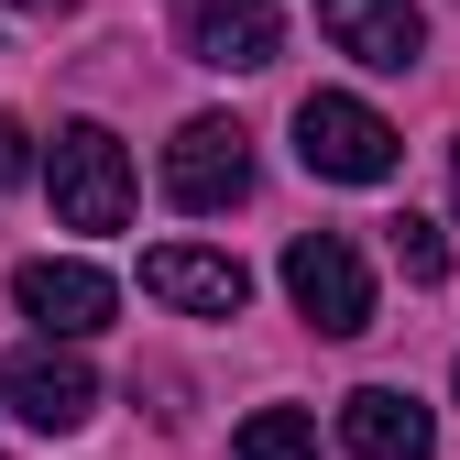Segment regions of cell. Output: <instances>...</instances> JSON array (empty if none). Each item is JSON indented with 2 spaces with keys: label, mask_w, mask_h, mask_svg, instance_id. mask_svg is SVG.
<instances>
[{
  "label": "cell",
  "mask_w": 460,
  "mask_h": 460,
  "mask_svg": "<svg viewBox=\"0 0 460 460\" xmlns=\"http://www.w3.org/2000/svg\"><path fill=\"white\" fill-rule=\"evenodd\" d=\"M296 164H307V176H329V187H384L394 164H406V132H394L384 110L318 88V99H296Z\"/></svg>",
  "instance_id": "1"
},
{
  "label": "cell",
  "mask_w": 460,
  "mask_h": 460,
  "mask_svg": "<svg viewBox=\"0 0 460 460\" xmlns=\"http://www.w3.org/2000/svg\"><path fill=\"white\" fill-rule=\"evenodd\" d=\"M285 296H296V318L318 340H362L373 329V274H362V252L340 230H296L285 242Z\"/></svg>",
  "instance_id": "2"
},
{
  "label": "cell",
  "mask_w": 460,
  "mask_h": 460,
  "mask_svg": "<svg viewBox=\"0 0 460 460\" xmlns=\"http://www.w3.org/2000/svg\"><path fill=\"white\" fill-rule=\"evenodd\" d=\"M44 187H55V219H66V230H121V219H132V154H121V132L66 121V132H55Z\"/></svg>",
  "instance_id": "3"
},
{
  "label": "cell",
  "mask_w": 460,
  "mask_h": 460,
  "mask_svg": "<svg viewBox=\"0 0 460 460\" xmlns=\"http://www.w3.org/2000/svg\"><path fill=\"white\" fill-rule=\"evenodd\" d=\"M164 198L198 208V219H208V208H242V198H252V132L219 121V110H198V121L164 143Z\"/></svg>",
  "instance_id": "4"
},
{
  "label": "cell",
  "mask_w": 460,
  "mask_h": 460,
  "mask_svg": "<svg viewBox=\"0 0 460 460\" xmlns=\"http://www.w3.org/2000/svg\"><path fill=\"white\" fill-rule=\"evenodd\" d=\"M0 394H12V417H22V428H44V438H66V428H88V417H99V373H88L77 351H55V340H33V351L0 373Z\"/></svg>",
  "instance_id": "5"
},
{
  "label": "cell",
  "mask_w": 460,
  "mask_h": 460,
  "mask_svg": "<svg viewBox=\"0 0 460 460\" xmlns=\"http://www.w3.org/2000/svg\"><path fill=\"white\" fill-rule=\"evenodd\" d=\"M143 296H154V307H176V318H242V307H252V274L230 263V252L164 242V252H143Z\"/></svg>",
  "instance_id": "6"
},
{
  "label": "cell",
  "mask_w": 460,
  "mask_h": 460,
  "mask_svg": "<svg viewBox=\"0 0 460 460\" xmlns=\"http://www.w3.org/2000/svg\"><path fill=\"white\" fill-rule=\"evenodd\" d=\"M12 296H22V318L44 329V340H88V329H110V307H121V285H110L99 263H22L12 274Z\"/></svg>",
  "instance_id": "7"
},
{
  "label": "cell",
  "mask_w": 460,
  "mask_h": 460,
  "mask_svg": "<svg viewBox=\"0 0 460 460\" xmlns=\"http://www.w3.org/2000/svg\"><path fill=\"white\" fill-rule=\"evenodd\" d=\"M318 33H329L340 55H362V66L406 77L417 44H428V12H417V0H318Z\"/></svg>",
  "instance_id": "8"
},
{
  "label": "cell",
  "mask_w": 460,
  "mask_h": 460,
  "mask_svg": "<svg viewBox=\"0 0 460 460\" xmlns=\"http://www.w3.org/2000/svg\"><path fill=\"white\" fill-rule=\"evenodd\" d=\"M340 438H351V460H428L438 428L406 384H362V394H340Z\"/></svg>",
  "instance_id": "9"
},
{
  "label": "cell",
  "mask_w": 460,
  "mask_h": 460,
  "mask_svg": "<svg viewBox=\"0 0 460 460\" xmlns=\"http://www.w3.org/2000/svg\"><path fill=\"white\" fill-rule=\"evenodd\" d=\"M274 0H187V55L198 66H274Z\"/></svg>",
  "instance_id": "10"
},
{
  "label": "cell",
  "mask_w": 460,
  "mask_h": 460,
  "mask_svg": "<svg viewBox=\"0 0 460 460\" xmlns=\"http://www.w3.org/2000/svg\"><path fill=\"white\" fill-rule=\"evenodd\" d=\"M230 460H318V428H307L296 406H252L242 438H230Z\"/></svg>",
  "instance_id": "11"
},
{
  "label": "cell",
  "mask_w": 460,
  "mask_h": 460,
  "mask_svg": "<svg viewBox=\"0 0 460 460\" xmlns=\"http://www.w3.org/2000/svg\"><path fill=\"white\" fill-rule=\"evenodd\" d=\"M384 230H394V263H406V285H438V274H449L438 219H384Z\"/></svg>",
  "instance_id": "12"
},
{
  "label": "cell",
  "mask_w": 460,
  "mask_h": 460,
  "mask_svg": "<svg viewBox=\"0 0 460 460\" xmlns=\"http://www.w3.org/2000/svg\"><path fill=\"white\" fill-rule=\"evenodd\" d=\"M22 176H33V132L0 110V187H22Z\"/></svg>",
  "instance_id": "13"
},
{
  "label": "cell",
  "mask_w": 460,
  "mask_h": 460,
  "mask_svg": "<svg viewBox=\"0 0 460 460\" xmlns=\"http://www.w3.org/2000/svg\"><path fill=\"white\" fill-rule=\"evenodd\" d=\"M22 12H44V0H22Z\"/></svg>",
  "instance_id": "14"
}]
</instances>
